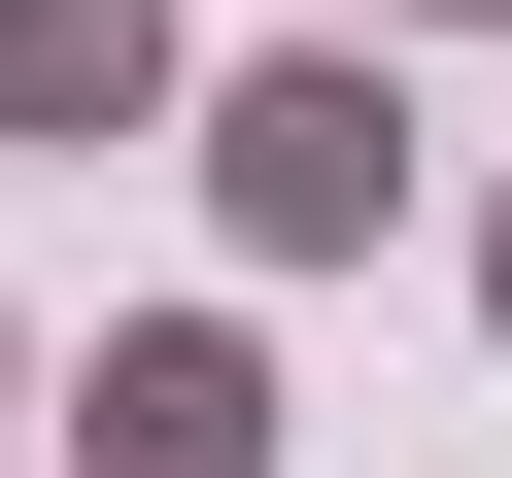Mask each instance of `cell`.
<instances>
[{"label": "cell", "mask_w": 512, "mask_h": 478, "mask_svg": "<svg viewBox=\"0 0 512 478\" xmlns=\"http://www.w3.org/2000/svg\"><path fill=\"white\" fill-rule=\"evenodd\" d=\"M376 35H410V0H376Z\"/></svg>", "instance_id": "52a82bcc"}, {"label": "cell", "mask_w": 512, "mask_h": 478, "mask_svg": "<svg viewBox=\"0 0 512 478\" xmlns=\"http://www.w3.org/2000/svg\"><path fill=\"white\" fill-rule=\"evenodd\" d=\"M0 410H35V342H0Z\"/></svg>", "instance_id": "8992f818"}, {"label": "cell", "mask_w": 512, "mask_h": 478, "mask_svg": "<svg viewBox=\"0 0 512 478\" xmlns=\"http://www.w3.org/2000/svg\"><path fill=\"white\" fill-rule=\"evenodd\" d=\"M171 103H205L171 0H0V171H103V137H171Z\"/></svg>", "instance_id": "3957f363"}, {"label": "cell", "mask_w": 512, "mask_h": 478, "mask_svg": "<svg viewBox=\"0 0 512 478\" xmlns=\"http://www.w3.org/2000/svg\"><path fill=\"white\" fill-rule=\"evenodd\" d=\"M69 478H274V342H239V308H137L69 376Z\"/></svg>", "instance_id": "7a4b0ae2"}, {"label": "cell", "mask_w": 512, "mask_h": 478, "mask_svg": "<svg viewBox=\"0 0 512 478\" xmlns=\"http://www.w3.org/2000/svg\"><path fill=\"white\" fill-rule=\"evenodd\" d=\"M410 35H512V0H410Z\"/></svg>", "instance_id": "5b68a950"}, {"label": "cell", "mask_w": 512, "mask_h": 478, "mask_svg": "<svg viewBox=\"0 0 512 478\" xmlns=\"http://www.w3.org/2000/svg\"><path fill=\"white\" fill-rule=\"evenodd\" d=\"M171 171H205L239 274H376V239H410V35H376V0H308L274 69H205V103H171Z\"/></svg>", "instance_id": "6da1fadb"}, {"label": "cell", "mask_w": 512, "mask_h": 478, "mask_svg": "<svg viewBox=\"0 0 512 478\" xmlns=\"http://www.w3.org/2000/svg\"><path fill=\"white\" fill-rule=\"evenodd\" d=\"M478 342H512V171H478Z\"/></svg>", "instance_id": "277c9868"}]
</instances>
